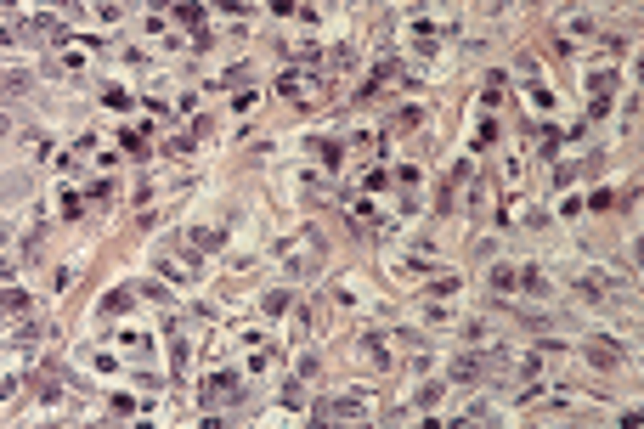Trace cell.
<instances>
[{
	"mask_svg": "<svg viewBox=\"0 0 644 429\" xmlns=\"http://www.w3.org/2000/svg\"><path fill=\"white\" fill-rule=\"evenodd\" d=\"M277 260H283L294 277H311V271H317V260H322V237H317V226L283 237V243H277Z\"/></svg>",
	"mask_w": 644,
	"mask_h": 429,
	"instance_id": "1",
	"label": "cell"
},
{
	"mask_svg": "<svg viewBox=\"0 0 644 429\" xmlns=\"http://www.w3.org/2000/svg\"><path fill=\"white\" fill-rule=\"evenodd\" d=\"M492 367H503V351H497V356H475V351H469V356L452 362V378H458V384H475V378H486Z\"/></svg>",
	"mask_w": 644,
	"mask_h": 429,
	"instance_id": "2",
	"label": "cell"
},
{
	"mask_svg": "<svg viewBox=\"0 0 644 429\" xmlns=\"http://www.w3.org/2000/svg\"><path fill=\"white\" fill-rule=\"evenodd\" d=\"M317 418H368V401H356V396L328 401V407H317Z\"/></svg>",
	"mask_w": 644,
	"mask_h": 429,
	"instance_id": "3",
	"label": "cell"
},
{
	"mask_svg": "<svg viewBox=\"0 0 644 429\" xmlns=\"http://www.w3.org/2000/svg\"><path fill=\"white\" fill-rule=\"evenodd\" d=\"M362 356H368L373 367H390V339H384V333H368V339H362Z\"/></svg>",
	"mask_w": 644,
	"mask_h": 429,
	"instance_id": "4",
	"label": "cell"
},
{
	"mask_svg": "<svg viewBox=\"0 0 644 429\" xmlns=\"http://www.w3.org/2000/svg\"><path fill=\"white\" fill-rule=\"evenodd\" d=\"M390 74H396V57H384V62H379V68H373V74L362 79V91H356V96H362V102H368V96H379V85L390 79Z\"/></svg>",
	"mask_w": 644,
	"mask_h": 429,
	"instance_id": "5",
	"label": "cell"
},
{
	"mask_svg": "<svg viewBox=\"0 0 644 429\" xmlns=\"http://www.w3.org/2000/svg\"><path fill=\"white\" fill-rule=\"evenodd\" d=\"M232 384H238L232 373H215V378L204 384V407H215V401H221V396H232Z\"/></svg>",
	"mask_w": 644,
	"mask_h": 429,
	"instance_id": "6",
	"label": "cell"
},
{
	"mask_svg": "<svg viewBox=\"0 0 644 429\" xmlns=\"http://www.w3.org/2000/svg\"><path fill=\"white\" fill-rule=\"evenodd\" d=\"M119 147L131 158H147V131H119Z\"/></svg>",
	"mask_w": 644,
	"mask_h": 429,
	"instance_id": "7",
	"label": "cell"
},
{
	"mask_svg": "<svg viewBox=\"0 0 644 429\" xmlns=\"http://www.w3.org/2000/svg\"><path fill=\"white\" fill-rule=\"evenodd\" d=\"M588 362H593V367H616L622 351H616V345H588Z\"/></svg>",
	"mask_w": 644,
	"mask_h": 429,
	"instance_id": "8",
	"label": "cell"
},
{
	"mask_svg": "<svg viewBox=\"0 0 644 429\" xmlns=\"http://www.w3.org/2000/svg\"><path fill=\"white\" fill-rule=\"evenodd\" d=\"M537 153H543V158L560 153V131H554V124H543V131H537Z\"/></svg>",
	"mask_w": 644,
	"mask_h": 429,
	"instance_id": "9",
	"label": "cell"
},
{
	"mask_svg": "<svg viewBox=\"0 0 644 429\" xmlns=\"http://www.w3.org/2000/svg\"><path fill=\"white\" fill-rule=\"evenodd\" d=\"M306 85H311L306 74H283V79H277V91H283V96H306Z\"/></svg>",
	"mask_w": 644,
	"mask_h": 429,
	"instance_id": "10",
	"label": "cell"
},
{
	"mask_svg": "<svg viewBox=\"0 0 644 429\" xmlns=\"http://www.w3.org/2000/svg\"><path fill=\"white\" fill-rule=\"evenodd\" d=\"M0 311H28V294H17V288H6V294H0Z\"/></svg>",
	"mask_w": 644,
	"mask_h": 429,
	"instance_id": "11",
	"label": "cell"
},
{
	"mask_svg": "<svg viewBox=\"0 0 644 429\" xmlns=\"http://www.w3.org/2000/svg\"><path fill=\"white\" fill-rule=\"evenodd\" d=\"M514 283H520V271H514V266H497V271H492V288H514Z\"/></svg>",
	"mask_w": 644,
	"mask_h": 429,
	"instance_id": "12",
	"label": "cell"
},
{
	"mask_svg": "<svg viewBox=\"0 0 644 429\" xmlns=\"http://www.w3.org/2000/svg\"><path fill=\"white\" fill-rule=\"evenodd\" d=\"M176 17H181L187 28H198V23H204V6H192V0H187V6H176Z\"/></svg>",
	"mask_w": 644,
	"mask_h": 429,
	"instance_id": "13",
	"label": "cell"
},
{
	"mask_svg": "<svg viewBox=\"0 0 644 429\" xmlns=\"http://www.w3.org/2000/svg\"><path fill=\"white\" fill-rule=\"evenodd\" d=\"M362 187H368V192H384V187H390V176H384V169H368Z\"/></svg>",
	"mask_w": 644,
	"mask_h": 429,
	"instance_id": "14",
	"label": "cell"
},
{
	"mask_svg": "<svg viewBox=\"0 0 644 429\" xmlns=\"http://www.w3.org/2000/svg\"><path fill=\"white\" fill-rule=\"evenodd\" d=\"M317 158L333 169V164H339V142H317Z\"/></svg>",
	"mask_w": 644,
	"mask_h": 429,
	"instance_id": "15",
	"label": "cell"
}]
</instances>
